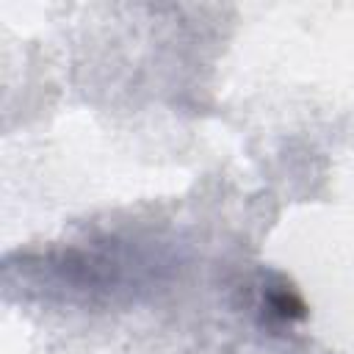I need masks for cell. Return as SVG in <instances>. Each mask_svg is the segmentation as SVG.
<instances>
[{
	"label": "cell",
	"instance_id": "obj_1",
	"mask_svg": "<svg viewBox=\"0 0 354 354\" xmlns=\"http://www.w3.org/2000/svg\"><path fill=\"white\" fill-rule=\"evenodd\" d=\"M274 307H277L279 315H288V318H301L304 315V304L296 296H290V293L274 296Z\"/></svg>",
	"mask_w": 354,
	"mask_h": 354
}]
</instances>
